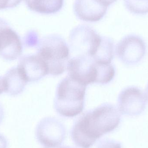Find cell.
<instances>
[{"label":"cell","mask_w":148,"mask_h":148,"mask_svg":"<svg viewBox=\"0 0 148 148\" xmlns=\"http://www.w3.org/2000/svg\"><path fill=\"white\" fill-rule=\"evenodd\" d=\"M121 121L117 108L103 103L80 116L74 123L70 136L77 147L90 148L104 135L115 130Z\"/></svg>","instance_id":"1"},{"label":"cell","mask_w":148,"mask_h":148,"mask_svg":"<svg viewBox=\"0 0 148 148\" xmlns=\"http://www.w3.org/2000/svg\"><path fill=\"white\" fill-rule=\"evenodd\" d=\"M86 87L69 76L62 80L57 85L54 99L56 112L69 118L81 114L84 109Z\"/></svg>","instance_id":"2"},{"label":"cell","mask_w":148,"mask_h":148,"mask_svg":"<svg viewBox=\"0 0 148 148\" xmlns=\"http://www.w3.org/2000/svg\"><path fill=\"white\" fill-rule=\"evenodd\" d=\"M36 54L47 66L49 75H61L67 68L70 50L64 39L60 35L51 34L40 40Z\"/></svg>","instance_id":"3"},{"label":"cell","mask_w":148,"mask_h":148,"mask_svg":"<svg viewBox=\"0 0 148 148\" xmlns=\"http://www.w3.org/2000/svg\"><path fill=\"white\" fill-rule=\"evenodd\" d=\"M109 63L96 61L84 56H77L69 60L68 76L86 85L96 83L103 84L109 74Z\"/></svg>","instance_id":"4"},{"label":"cell","mask_w":148,"mask_h":148,"mask_svg":"<svg viewBox=\"0 0 148 148\" xmlns=\"http://www.w3.org/2000/svg\"><path fill=\"white\" fill-rule=\"evenodd\" d=\"M103 36L94 29L86 25H80L74 28L69 35L70 47L77 56L93 58L101 43Z\"/></svg>","instance_id":"5"},{"label":"cell","mask_w":148,"mask_h":148,"mask_svg":"<svg viewBox=\"0 0 148 148\" xmlns=\"http://www.w3.org/2000/svg\"><path fill=\"white\" fill-rule=\"evenodd\" d=\"M66 135V127L55 117L49 116L43 118L36 128V140L45 148L60 147L65 140Z\"/></svg>","instance_id":"6"},{"label":"cell","mask_w":148,"mask_h":148,"mask_svg":"<svg viewBox=\"0 0 148 148\" xmlns=\"http://www.w3.org/2000/svg\"><path fill=\"white\" fill-rule=\"evenodd\" d=\"M118 59L127 66L136 65L145 57L147 46L145 41L139 36L130 34L124 36L116 47Z\"/></svg>","instance_id":"7"},{"label":"cell","mask_w":148,"mask_h":148,"mask_svg":"<svg viewBox=\"0 0 148 148\" xmlns=\"http://www.w3.org/2000/svg\"><path fill=\"white\" fill-rule=\"evenodd\" d=\"M145 92L136 86L123 89L118 95L117 109L122 114L136 116L145 110L147 103Z\"/></svg>","instance_id":"8"},{"label":"cell","mask_w":148,"mask_h":148,"mask_svg":"<svg viewBox=\"0 0 148 148\" xmlns=\"http://www.w3.org/2000/svg\"><path fill=\"white\" fill-rule=\"evenodd\" d=\"M22 52L20 36L5 20L0 18V56L11 61L20 57Z\"/></svg>","instance_id":"9"},{"label":"cell","mask_w":148,"mask_h":148,"mask_svg":"<svg viewBox=\"0 0 148 148\" xmlns=\"http://www.w3.org/2000/svg\"><path fill=\"white\" fill-rule=\"evenodd\" d=\"M17 67L27 82H37L49 75L47 65L36 53L22 57Z\"/></svg>","instance_id":"10"},{"label":"cell","mask_w":148,"mask_h":148,"mask_svg":"<svg viewBox=\"0 0 148 148\" xmlns=\"http://www.w3.org/2000/svg\"><path fill=\"white\" fill-rule=\"evenodd\" d=\"M96 0H75L74 10L77 17L84 21L95 22L102 19L108 10Z\"/></svg>","instance_id":"11"},{"label":"cell","mask_w":148,"mask_h":148,"mask_svg":"<svg viewBox=\"0 0 148 148\" xmlns=\"http://www.w3.org/2000/svg\"><path fill=\"white\" fill-rule=\"evenodd\" d=\"M3 77L5 92L12 96L21 94L27 83L20 73L17 67L12 68L8 70Z\"/></svg>","instance_id":"12"},{"label":"cell","mask_w":148,"mask_h":148,"mask_svg":"<svg viewBox=\"0 0 148 148\" xmlns=\"http://www.w3.org/2000/svg\"><path fill=\"white\" fill-rule=\"evenodd\" d=\"M28 8L34 12L50 14L60 11L64 0H25Z\"/></svg>","instance_id":"13"},{"label":"cell","mask_w":148,"mask_h":148,"mask_svg":"<svg viewBox=\"0 0 148 148\" xmlns=\"http://www.w3.org/2000/svg\"><path fill=\"white\" fill-rule=\"evenodd\" d=\"M127 9L135 14L142 15L148 13V0H124Z\"/></svg>","instance_id":"14"},{"label":"cell","mask_w":148,"mask_h":148,"mask_svg":"<svg viewBox=\"0 0 148 148\" xmlns=\"http://www.w3.org/2000/svg\"><path fill=\"white\" fill-rule=\"evenodd\" d=\"M39 41L38 34L34 30H30L27 32L23 39L25 46L29 47L37 46Z\"/></svg>","instance_id":"15"},{"label":"cell","mask_w":148,"mask_h":148,"mask_svg":"<svg viewBox=\"0 0 148 148\" xmlns=\"http://www.w3.org/2000/svg\"><path fill=\"white\" fill-rule=\"evenodd\" d=\"M96 148H122V145L114 140L106 139L99 142Z\"/></svg>","instance_id":"16"},{"label":"cell","mask_w":148,"mask_h":148,"mask_svg":"<svg viewBox=\"0 0 148 148\" xmlns=\"http://www.w3.org/2000/svg\"><path fill=\"white\" fill-rule=\"evenodd\" d=\"M22 0H0V10L12 8L18 6Z\"/></svg>","instance_id":"17"},{"label":"cell","mask_w":148,"mask_h":148,"mask_svg":"<svg viewBox=\"0 0 148 148\" xmlns=\"http://www.w3.org/2000/svg\"><path fill=\"white\" fill-rule=\"evenodd\" d=\"M8 142L6 138L0 134V148H7Z\"/></svg>","instance_id":"18"},{"label":"cell","mask_w":148,"mask_h":148,"mask_svg":"<svg viewBox=\"0 0 148 148\" xmlns=\"http://www.w3.org/2000/svg\"><path fill=\"white\" fill-rule=\"evenodd\" d=\"M96 1L100 3L102 5L108 8V6L116 1L117 0H96Z\"/></svg>","instance_id":"19"},{"label":"cell","mask_w":148,"mask_h":148,"mask_svg":"<svg viewBox=\"0 0 148 148\" xmlns=\"http://www.w3.org/2000/svg\"><path fill=\"white\" fill-rule=\"evenodd\" d=\"M5 91V87L3 77L0 76V95Z\"/></svg>","instance_id":"20"},{"label":"cell","mask_w":148,"mask_h":148,"mask_svg":"<svg viewBox=\"0 0 148 148\" xmlns=\"http://www.w3.org/2000/svg\"><path fill=\"white\" fill-rule=\"evenodd\" d=\"M4 113L3 108L0 103V124L2 122L4 118Z\"/></svg>","instance_id":"21"},{"label":"cell","mask_w":148,"mask_h":148,"mask_svg":"<svg viewBox=\"0 0 148 148\" xmlns=\"http://www.w3.org/2000/svg\"><path fill=\"white\" fill-rule=\"evenodd\" d=\"M145 94L146 95V97H147V101H148V83L146 87V90H145Z\"/></svg>","instance_id":"22"},{"label":"cell","mask_w":148,"mask_h":148,"mask_svg":"<svg viewBox=\"0 0 148 148\" xmlns=\"http://www.w3.org/2000/svg\"><path fill=\"white\" fill-rule=\"evenodd\" d=\"M72 148L69 147H66V146H64V147H56L54 148Z\"/></svg>","instance_id":"23"}]
</instances>
